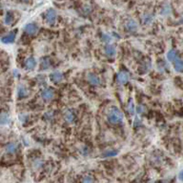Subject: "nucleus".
Segmentation results:
<instances>
[{
	"instance_id": "nucleus-29",
	"label": "nucleus",
	"mask_w": 183,
	"mask_h": 183,
	"mask_svg": "<svg viewBox=\"0 0 183 183\" xmlns=\"http://www.w3.org/2000/svg\"><path fill=\"white\" fill-rule=\"evenodd\" d=\"M37 82H38V84H40V85H43V86H45L46 87V79H45V77L43 75H37Z\"/></svg>"
},
{
	"instance_id": "nucleus-23",
	"label": "nucleus",
	"mask_w": 183,
	"mask_h": 183,
	"mask_svg": "<svg viewBox=\"0 0 183 183\" xmlns=\"http://www.w3.org/2000/svg\"><path fill=\"white\" fill-rule=\"evenodd\" d=\"M127 109H128V113L132 115H134L136 112V108H135V106H134V100L131 98L128 102V107H127Z\"/></svg>"
},
{
	"instance_id": "nucleus-9",
	"label": "nucleus",
	"mask_w": 183,
	"mask_h": 183,
	"mask_svg": "<svg viewBox=\"0 0 183 183\" xmlns=\"http://www.w3.org/2000/svg\"><path fill=\"white\" fill-rule=\"evenodd\" d=\"M19 145L15 142H10L5 146V152L8 155H13L18 151Z\"/></svg>"
},
{
	"instance_id": "nucleus-16",
	"label": "nucleus",
	"mask_w": 183,
	"mask_h": 183,
	"mask_svg": "<svg viewBox=\"0 0 183 183\" xmlns=\"http://www.w3.org/2000/svg\"><path fill=\"white\" fill-rule=\"evenodd\" d=\"M64 119L68 123H73L75 120V114L73 110H67L64 113Z\"/></svg>"
},
{
	"instance_id": "nucleus-26",
	"label": "nucleus",
	"mask_w": 183,
	"mask_h": 183,
	"mask_svg": "<svg viewBox=\"0 0 183 183\" xmlns=\"http://www.w3.org/2000/svg\"><path fill=\"white\" fill-rule=\"evenodd\" d=\"M54 117V113L53 111H49V112H46L43 115V119L46 121H52Z\"/></svg>"
},
{
	"instance_id": "nucleus-14",
	"label": "nucleus",
	"mask_w": 183,
	"mask_h": 183,
	"mask_svg": "<svg viewBox=\"0 0 183 183\" xmlns=\"http://www.w3.org/2000/svg\"><path fill=\"white\" fill-rule=\"evenodd\" d=\"M28 96H29V90H28V88L25 85H23V84L19 85L17 87V96H18V98L23 99V98H26Z\"/></svg>"
},
{
	"instance_id": "nucleus-13",
	"label": "nucleus",
	"mask_w": 183,
	"mask_h": 183,
	"mask_svg": "<svg viewBox=\"0 0 183 183\" xmlns=\"http://www.w3.org/2000/svg\"><path fill=\"white\" fill-rule=\"evenodd\" d=\"M129 80V74L128 73L126 72H119L117 74H116V81L119 83V84H126Z\"/></svg>"
},
{
	"instance_id": "nucleus-25",
	"label": "nucleus",
	"mask_w": 183,
	"mask_h": 183,
	"mask_svg": "<svg viewBox=\"0 0 183 183\" xmlns=\"http://www.w3.org/2000/svg\"><path fill=\"white\" fill-rule=\"evenodd\" d=\"M101 41L103 43H105L106 45L107 44H110L113 41V35H108V34H102L101 35Z\"/></svg>"
},
{
	"instance_id": "nucleus-15",
	"label": "nucleus",
	"mask_w": 183,
	"mask_h": 183,
	"mask_svg": "<svg viewBox=\"0 0 183 183\" xmlns=\"http://www.w3.org/2000/svg\"><path fill=\"white\" fill-rule=\"evenodd\" d=\"M104 53L108 57H114L116 54V49L114 45L107 44L104 47Z\"/></svg>"
},
{
	"instance_id": "nucleus-12",
	"label": "nucleus",
	"mask_w": 183,
	"mask_h": 183,
	"mask_svg": "<svg viewBox=\"0 0 183 183\" xmlns=\"http://www.w3.org/2000/svg\"><path fill=\"white\" fill-rule=\"evenodd\" d=\"M155 20V14L152 12H145L141 16V22L143 25H150Z\"/></svg>"
},
{
	"instance_id": "nucleus-30",
	"label": "nucleus",
	"mask_w": 183,
	"mask_h": 183,
	"mask_svg": "<svg viewBox=\"0 0 183 183\" xmlns=\"http://www.w3.org/2000/svg\"><path fill=\"white\" fill-rule=\"evenodd\" d=\"M28 118H29V116H28L27 115H23V114L19 115V120H20V122H21L22 124H23V123H26L27 120H28Z\"/></svg>"
},
{
	"instance_id": "nucleus-18",
	"label": "nucleus",
	"mask_w": 183,
	"mask_h": 183,
	"mask_svg": "<svg viewBox=\"0 0 183 183\" xmlns=\"http://www.w3.org/2000/svg\"><path fill=\"white\" fill-rule=\"evenodd\" d=\"M118 155V150H115V149H109V150H106L102 152L101 157H114L115 156Z\"/></svg>"
},
{
	"instance_id": "nucleus-33",
	"label": "nucleus",
	"mask_w": 183,
	"mask_h": 183,
	"mask_svg": "<svg viewBox=\"0 0 183 183\" xmlns=\"http://www.w3.org/2000/svg\"><path fill=\"white\" fill-rule=\"evenodd\" d=\"M178 178H179L180 181H183V170L179 172V174H178Z\"/></svg>"
},
{
	"instance_id": "nucleus-19",
	"label": "nucleus",
	"mask_w": 183,
	"mask_h": 183,
	"mask_svg": "<svg viewBox=\"0 0 183 183\" xmlns=\"http://www.w3.org/2000/svg\"><path fill=\"white\" fill-rule=\"evenodd\" d=\"M10 122H11V117H10L9 113L2 112L1 117H0V123H1V125H2V126L8 125V124L10 123Z\"/></svg>"
},
{
	"instance_id": "nucleus-8",
	"label": "nucleus",
	"mask_w": 183,
	"mask_h": 183,
	"mask_svg": "<svg viewBox=\"0 0 183 183\" xmlns=\"http://www.w3.org/2000/svg\"><path fill=\"white\" fill-rule=\"evenodd\" d=\"M37 65V62H36V59L34 57V56H30L28 57L26 60H25V62H24V67L27 71H33L35 69Z\"/></svg>"
},
{
	"instance_id": "nucleus-5",
	"label": "nucleus",
	"mask_w": 183,
	"mask_h": 183,
	"mask_svg": "<svg viewBox=\"0 0 183 183\" xmlns=\"http://www.w3.org/2000/svg\"><path fill=\"white\" fill-rule=\"evenodd\" d=\"M38 30H39V27L35 22H33V23H28L24 27V32H25V34H27L30 36H33V35H36V33L38 32Z\"/></svg>"
},
{
	"instance_id": "nucleus-31",
	"label": "nucleus",
	"mask_w": 183,
	"mask_h": 183,
	"mask_svg": "<svg viewBox=\"0 0 183 183\" xmlns=\"http://www.w3.org/2000/svg\"><path fill=\"white\" fill-rule=\"evenodd\" d=\"M144 112H145V108H144L142 105H139V106L136 107V113H137V115H141Z\"/></svg>"
},
{
	"instance_id": "nucleus-32",
	"label": "nucleus",
	"mask_w": 183,
	"mask_h": 183,
	"mask_svg": "<svg viewBox=\"0 0 183 183\" xmlns=\"http://www.w3.org/2000/svg\"><path fill=\"white\" fill-rule=\"evenodd\" d=\"M82 181L83 182H92V181H95V179L92 176H86L82 178Z\"/></svg>"
},
{
	"instance_id": "nucleus-17",
	"label": "nucleus",
	"mask_w": 183,
	"mask_h": 183,
	"mask_svg": "<svg viewBox=\"0 0 183 183\" xmlns=\"http://www.w3.org/2000/svg\"><path fill=\"white\" fill-rule=\"evenodd\" d=\"M166 58L168 61H170V62H174V61H176L178 58V53L176 50L172 49L170 51H168L166 54Z\"/></svg>"
},
{
	"instance_id": "nucleus-2",
	"label": "nucleus",
	"mask_w": 183,
	"mask_h": 183,
	"mask_svg": "<svg viewBox=\"0 0 183 183\" xmlns=\"http://www.w3.org/2000/svg\"><path fill=\"white\" fill-rule=\"evenodd\" d=\"M45 20L49 25H54L57 20V12L54 9H49L46 12Z\"/></svg>"
},
{
	"instance_id": "nucleus-10",
	"label": "nucleus",
	"mask_w": 183,
	"mask_h": 183,
	"mask_svg": "<svg viewBox=\"0 0 183 183\" xmlns=\"http://www.w3.org/2000/svg\"><path fill=\"white\" fill-rule=\"evenodd\" d=\"M87 80L90 84L94 85V86H99L101 84V80L100 78L98 77V76L95 73H89L88 75H87Z\"/></svg>"
},
{
	"instance_id": "nucleus-7",
	"label": "nucleus",
	"mask_w": 183,
	"mask_h": 183,
	"mask_svg": "<svg viewBox=\"0 0 183 183\" xmlns=\"http://www.w3.org/2000/svg\"><path fill=\"white\" fill-rule=\"evenodd\" d=\"M49 77H50V80L54 84H59V83L62 82L63 79H64L63 73H61L59 71H54L53 73H50Z\"/></svg>"
},
{
	"instance_id": "nucleus-4",
	"label": "nucleus",
	"mask_w": 183,
	"mask_h": 183,
	"mask_svg": "<svg viewBox=\"0 0 183 183\" xmlns=\"http://www.w3.org/2000/svg\"><path fill=\"white\" fill-rule=\"evenodd\" d=\"M54 96V91L52 88L45 87L42 92H41V97L45 102H49L51 101Z\"/></svg>"
},
{
	"instance_id": "nucleus-1",
	"label": "nucleus",
	"mask_w": 183,
	"mask_h": 183,
	"mask_svg": "<svg viewBox=\"0 0 183 183\" xmlns=\"http://www.w3.org/2000/svg\"><path fill=\"white\" fill-rule=\"evenodd\" d=\"M124 115L122 112L115 106H113L107 113V120L112 125H118L123 122Z\"/></svg>"
},
{
	"instance_id": "nucleus-27",
	"label": "nucleus",
	"mask_w": 183,
	"mask_h": 183,
	"mask_svg": "<svg viewBox=\"0 0 183 183\" xmlns=\"http://www.w3.org/2000/svg\"><path fill=\"white\" fill-rule=\"evenodd\" d=\"M42 166H43V160L42 159L36 158L34 161V168H35V169H39V168H41Z\"/></svg>"
},
{
	"instance_id": "nucleus-22",
	"label": "nucleus",
	"mask_w": 183,
	"mask_h": 183,
	"mask_svg": "<svg viewBox=\"0 0 183 183\" xmlns=\"http://www.w3.org/2000/svg\"><path fill=\"white\" fill-rule=\"evenodd\" d=\"M13 19H14V17H13V13H12V12L8 11V12H6L5 18H4L5 24H6V25H11V24H12Z\"/></svg>"
},
{
	"instance_id": "nucleus-35",
	"label": "nucleus",
	"mask_w": 183,
	"mask_h": 183,
	"mask_svg": "<svg viewBox=\"0 0 183 183\" xmlns=\"http://www.w3.org/2000/svg\"><path fill=\"white\" fill-rule=\"evenodd\" d=\"M21 1H23V2H29V0H21Z\"/></svg>"
},
{
	"instance_id": "nucleus-3",
	"label": "nucleus",
	"mask_w": 183,
	"mask_h": 183,
	"mask_svg": "<svg viewBox=\"0 0 183 183\" xmlns=\"http://www.w3.org/2000/svg\"><path fill=\"white\" fill-rule=\"evenodd\" d=\"M16 35H17V30H12L11 32L7 33L6 35H4L1 38V42L3 44H12L14 42L15 38H16Z\"/></svg>"
},
{
	"instance_id": "nucleus-6",
	"label": "nucleus",
	"mask_w": 183,
	"mask_h": 183,
	"mask_svg": "<svg viewBox=\"0 0 183 183\" xmlns=\"http://www.w3.org/2000/svg\"><path fill=\"white\" fill-rule=\"evenodd\" d=\"M124 29L128 33H134V32H136L137 29H138V25H137V23L134 19L130 18L125 22Z\"/></svg>"
},
{
	"instance_id": "nucleus-20",
	"label": "nucleus",
	"mask_w": 183,
	"mask_h": 183,
	"mask_svg": "<svg viewBox=\"0 0 183 183\" xmlns=\"http://www.w3.org/2000/svg\"><path fill=\"white\" fill-rule=\"evenodd\" d=\"M174 68L176 72L182 73L183 72V60L180 58H177L176 61H174Z\"/></svg>"
},
{
	"instance_id": "nucleus-28",
	"label": "nucleus",
	"mask_w": 183,
	"mask_h": 183,
	"mask_svg": "<svg viewBox=\"0 0 183 183\" xmlns=\"http://www.w3.org/2000/svg\"><path fill=\"white\" fill-rule=\"evenodd\" d=\"M141 125H142V123H141L140 118H139L138 116H135V117H134V128H138V127H140Z\"/></svg>"
},
{
	"instance_id": "nucleus-21",
	"label": "nucleus",
	"mask_w": 183,
	"mask_h": 183,
	"mask_svg": "<svg viewBox=\"0 0 183 183\" xmlns=\"http://www.w3.org/2000/svg\"><path fill=\"white\" fill-rule=\"evenodd\" d=\"M151 67H152V64H151V61H150L149 59H147V60L143 61L142 65L140 66L141 73H148V72L150 71Z\"/></svg>"
},
{
	"instance_id": "nucleus-24",
	"label": "nucleus",
	"mask_w": 183,
	"mask_h": 183,
	"mask_svg": "<svg viewBox=\"0 0 183 183\" xmlns=\"http://www.w3.org/2000/svg\"><path fill=\"white\" fill-rule=\"evenodd\" d=\"M160 12H161L162 15H165V16H166V15L171 14V12H172V8H171V6H170L169 4H165V5H163V7L161 8Z\"/></svg>"
},
{
	"instance_id": "nucleus-34",
	"label": "nucleus",
	"mask_w": 183,
	"mask_h": 183,
	"mask_svg": "<svg viewBox=\"0 0 183 183\" xmlns=\"http://www.w3.org/2000/svg\"><path fill=\"white\" fill-rule=\"evenodd\" d=\"M13 75L15 76V77H18V76H19V72L17 70H14L13 71Z\"/></svg>"
},
{
	"instance_id": "nucleus-11",
	"label": "nucleus",
	"mask_w": 183,
	"mask_h": 183,
	"mask_svg": "<svg viewBox=\"0 0 183 183\" xmlns=\"http://www.w3.org/2000/svg\"><path fill=\"white\" fill-rule=\"evenodd\" d=\"M52 66V63H51V59L48 57V56H44L40 59V63H39V67H40V70L41 71H46L50 69Z\"/></svg>"
}]
</instances>
